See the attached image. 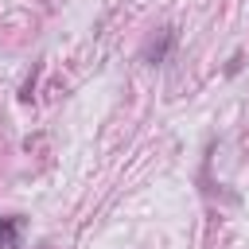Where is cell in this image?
Masks as SVG:
<instances>
[{"instance_id": "2", "label": "cell", "mask_w": 249, "mask_h": 249, "mask_svg": "<svg viewBox=\"0 0 249 249\" xmlns=\"http://www.w3.org/2000/svg\"><path fill=\"white\" fill-rule=\"evenodd\" d=\"M23 214H4L0 218V249H19L23 245Z\"/></svg>"}, {"instance_id": "1", "label": "cell", "mask_w": 249, "mask_h": 249, "mask_svg": "<svg viewBox=\"0 0 249 249\" xmlns=\"http://www.w3.org/2000/svg\"><path fill=\"white\" fill-rule=\"evenodd\" d=\"M171 47H175V27H160V35L156 39H148V47H144V62H163L167 54H171Z\"/></svg>"}]
</instances>
